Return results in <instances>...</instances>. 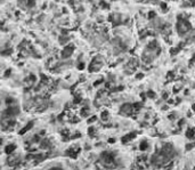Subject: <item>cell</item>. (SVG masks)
I'll use <instances>...</instances> for the list:
<instances>
[{"mask_svg": "<svg viewBox=\"0 0 195 170\" xmlns=\"http://www.w3.org/2000/svg\"><path fill=\"white\" fill-rule=\"evenodd\" d=\"M189 30H191V24H189L186 20L179 17V20H178V22H177V31H178V33H179L180 36H184V34H186Z\"/></svg>", "mask_w": 195, "mask_h": 170, "instance_id": "6da1fadb", "label": "cell"}, {"mask_svg": "<svg viewBox=\"0 0 195 170\" xmlns=\"http://www.w3.org/2000/svg\"><path fill=\"white\" fill-rule=\"evenodd\" d=\"M136 136H137V134H136L135 131L129 132V134L124 135L123 137L121 138V143H122V144H127V143H129V142H131V140H132L133 138L136 137Z\"/></svg>", "mask_w": 195, "mask_h": 170, "instance_id": "7a4b0ae2", "label": "cell"}, {"mask_svg": "<svg viewBox=\"0 0 195 170\" xmlns=\"http://www.w3.org/2000/svg\"><path fill=\"white\" fill-rule=\"evenodd\" d=\"M138 149L142 153L147 152L148 149H150V143H148L147 140H145V139L140 140V142H139V145H138Z\"/></svg>", "mask_w": 195, "mask_h": 170, "instance_id": "3957f363", "label": "cell"}, {"mask_svg": "<svg viewBox=\"0 0 195 170\" xmlns=\"http://www.w3.org/2000/svg\"><path fill=\"white\" fill-rule=\"evenodd\" d=\"M73 50H74V47L72 45L65 47L64 49H63V51H62V57H63V58H66V57L71 56L72 53H73Z\"/></svg>", "mask_w": 195, "mask_h": 170, "instance_id": "277c9868", "label": "cell"}, {"mask_svg": "<svg viewBox=\"0 0 195 170\" xmlns=\"http://www.w3.org/2000/svg\"><path fill=\"white\" fill-rule=\"evenodd\" d=\"M185 136H186V138L189 140L195 139V129L194 128H187V130L185 131Z\"/></svg>", "mask_w": 195, "mask_h": 170, "instance_id": "5b68a950", "label": "cell"}, {"mask_svg": "<svg viewBox=\"0 0 195 170\" xmlns=\"http://www.w3.org/2000/svg\"><path fill=\"white\" fill-rule=\"evenodd\" d=\"M108 116H109V115H108V112H107L106 110L102 112L101 118H102V120H103V121H107V120H108Z\"/></svg>", "mask_w": 195, "mask_h": 170, "instance_id": "8992f818", "label": "cell"}, {"mask_svg": "<svg viewBox=\"0 0 195 170\" xmlns=\"http://www.w3.org/2000/svg\"><path fill=\"white\" fill-rule=\"evenodd\" d=\"M194 147H195V143H188V144H186L185 149H186V151H191V149H193Z\"/></svg>", "mask_w": 195, "mask_h": 170, "instance_id": "52a82bcc", "label": "cell"}, {"mask_svg": "<svg viewBox=\"0 0 195 170\" xmlns=\"http://www.w3.org/2000/svg\"><path fill=\"white\" fill-rule=\"evenodd\" d=\"M147 97H148V98L154 99L155 97H156V94L154 93V91H152V90H148V91H147Z\"/></svg>", "mask_w": 195, "mask_h": 170, "instance_id": "ba28073f", "label": "cell"}, {"mask_svg": "<svg viewBox=\"0 0 195 170\" xmlns=\"http://www.w3.org/2000/svg\"><path fill=\"white\" fill-rule=\"evenodd\" d=\"M185 122H186V119H180L179 121L177 122V126L179 127V128H181L184 125H185Z\"/></svg>", "mask_w": 195, "mask_h": 170, "instance_id": "9c48e42d", "label": "cell"}, {"mask_svg": "<svg viewBox=\"0 0 195 170\" xmlns=\"http://www.w3.org/2000/svg\"><path fill=\"white\" fill-rule=\"evenodd\" d=\"M153 17H155V13L150 12V14H148V18H153Z\"/></svg>", "mask_w": 195, "mask_h": 170, "instance_id": "30bf717a", "label": "cell"}, {"mask_svg": "<svg viewBox=\"0 0 195 170\" xmlns=\"http://www.w3.org/2000/svg\"><path fill=\"white\" fill-rule=\"evenodd\" d=\"M143 77H144V74H143V73H138V74H137V79H142Z\"/></svg>", "mask_w": 195, "mask_h": 170, "instance_id": "8fae6325", "label": "cell"}, {"mask_svg": "<svg viewBox=\"0 0 195 170\" xmlns=\"http://www.w3.org/2000/svg\"><path fill=\"white\" fill-rule=\"evenodd\" d=\"M192 110H193V111H194V112H195V103H194V104L192 105Z\"/></svg>", "mask_w": 195, "mask_h": 170, "instance_id": "7c38bea8", "label": "cell"}, {"mask_svg": "<svg viewBox=\"0 0 195 170\" xmlns=\"http://www.w3.org/2000/svg\"><path fill=\"white\" fill-rule=\"evenodd\" d=\"M194 170H195V167H194Z\"/></svg>", "mask_w": 195, "mask_h": 170, "instance_id": "4fadbf2b", "label": "cell"}]
</instances>
